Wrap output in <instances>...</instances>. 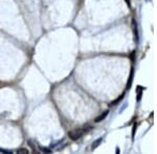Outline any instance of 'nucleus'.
I'll return each mask as SVG.
<instances>
[{
	"label": "nucleus",
	"mask_w": 157,
	"mask_h": 154,
	"mask_svg": "<svg viewBox=\"0 0 157 154\" xmlns=\"http://www.w3.org/2000/svg\"><path fill=\"white\" fill-rule=\"evenodd\" d=\"M83 133H84V130H83V129H75V130L70 131V132L68 133V136H69L71 140L75 141V140H77V138H80V137L83 135Z\"/></svg>",
	"instance_id": "obj_1"
},
{
	"label": "nucleus",
	"mask_w": 157,
	"mask_h": 154,
	"mask_svg": "<svg viewBox=\"0 0 157 154\" xmlns=\"http://www.w3.org/2000/svg\"><path fill=\"white\" fill-rule=\"evenodd\" d=\"M107 113H108V111H105V113L104 114H101L100 117H97L96 119H95V122H101L102 120H104L105 118H106V116H107Z\"/></svg>",
	"instance_id": "obj_2"
},
{
	"label": "nucleus",
	"mask_w": 157,
	"mask_h": 154,
	"mask_svg": "<svg viewBox=\"0 0 157 154\" xmlns=\"http://www.w3.org/2000/svg\"><path fill=\"white\" fill-rule=\"evenodd\" d=\"M18 153H29V151L27 149H24V148H21V149H18L17 151Z\"/></svg>",
	"instance_id": "obj_3"
},
{
	"label": "nucleus",
	"mask_w": 157,
	"mask_h": 154,
	"mask_svg": "<svg viewBox=\"0 0 157 154\" xmlns=\"http://www.w3.org/2000/svg\"><path fill=\"white\" fill-rule=\"evenodd\" d=\"M41 150H42V151H44V152H47V153H50V150H49V149H45V148H41Z\"/></svg>",
	"instance_id": "obj_4"
},
{
	"label": "nucleus",
	"mask_w": 157,
	"mask_h": 154,
	"mask_svg": "<svg viewBox=\"0 0 157 154\" xmlns=\"http://www.w3.org/2000/svg\"><path fill=\"white\" fill-rule=\"evenodd\" d=\"M126 2H127V3L129 4V0H126Z\"/></svg>",
	"instance_id": "obj_5"
}]
</instances>
